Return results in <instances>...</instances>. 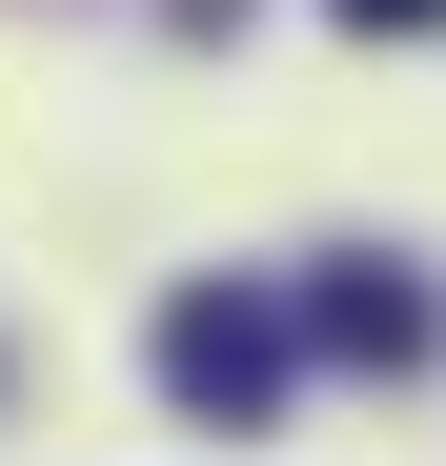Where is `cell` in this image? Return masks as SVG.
Segmentation results:
<instances>
[{
  "label": "cell",
  "mask_w": 446,
  "mask_h": 466,
  "mask_svg": "<svg viewBox=\"0 0 446 466\" xmlns=\"http://www.w3.org/2000/svg\"><path fill=\"white\" fill-rule=\"evenodd\" d=\"M142 345H163V406H203V426H264V406H284V365H305V304H264V284H183Z\"/></svg>",
  "instance_id": "obj_1"
},
{
  "label": "cell",
  "mask_w": 446,
  "mask_h": 466,
  "mask_svg": "<svg viewBox=\"0 0 446 466\" xmlns=\"http://www.w3.org/2000/svg\"><path fill=\"white\" fill-rule=\"evenodd\" d=\"M305 345H325V365H426V284L325 264V284H305Z\"/></svg>",
  "instance_id": "obj_2"
},
{
  "label": "cell",
  "mask_w": 446,
  "mask_h": 466,
  "mask_svg": "<svg viewBox=\"0 0 446 466\" xmlns=\"http://www.w3.org/2000/svg\"><path fill=\"white\" fill-rule=\"evenodd\" d=\"M325 21H365V41H426V21H446V0H325Z\"/></svg>",
  "instance_id": "obj_3"
}]
</instances>
